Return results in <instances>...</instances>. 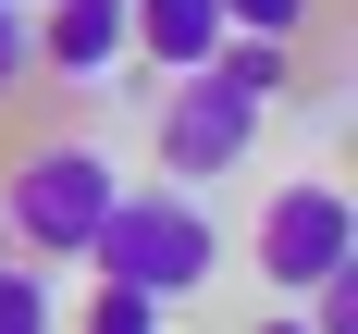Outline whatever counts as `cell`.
<instances>
[{
	"label": "cell",
	"instance_id": "6da1fadb",
	"mask_svg": "<svg viewBox=\"0 0 358 334\" xmlns=\"http://www.w3.org/2000/svg\"><path fill=\"white\" fill-rule=\"evenodd\" d=\"M87 272H124V285H148L173 309L222 272V223L198 211V186H124L99 211V235H87Z\"/></svg>",
	"mask_w": 358,
	"mask_h": 334
},
{
	"label": "cell",
	"instance_id": "7a4b0ae2",
	"mask_svg": "<svg viewBox=\"0 0 358 334\" xmlns=\"http://www.w3.org/2000/svg\"><path fill=\"white\" fill-rule=\"evenodd\" d=\"M124 198V161L87 137H50L13 161V186H0V235L25 260H87V235H99V211Z\"/></svg>",
	"mask_w": 358,
	"mask_h": 334
},
{
	"label": "cell",
	"instance_id": "3957f363",
	"mask_svg": "<svg viewBox=\"0 0 358 334\" xmlns=\"http://www.w3.org/2000/svg\"><path fill=\"white\" fill-rule=\"evenodd\" d=\"M248 148H259V99H248L222 62H185L173 87H161V174H173V186L235 174Z\"/></svg>",
	"mask_w": 358,
	"mask_h": 334
},
{
	"label": "cell",
	"instance_id": "277c9868",
	"mask_svg": "<svg viewBox=\"0 0 358 334\" xmlns=\"http://www.w3.org/2000/svg\"><path fill=\"white\" fill-rule=\"evenodd\" d=\"M334 260H358V198H346V186H322V174L272 186V211H259V285L309 297Z\"/></svg>",
	"mask_w": 358,
	"mask_h": 334
},
{
	"label": "cell",
	"instance_id": "5b68a950",
	"mask_svg": "<svg viewBox=\"0 0 358 334\" xmlns=\"http://www.w3.org/2000/svg\"><path fill=\"white\" fill-rule=\"evenodd\" d=\"M111 62H124V0H37V74L99 87Z\"/></svg>",
	"mask_w": 358,
	"mask_h": 334
},
{
	"label": "cell",
	"instance_id": "8992f818",
	"mask_svg": "<svg viewBox=\"0 0 358 334\" xmlns=\"http://www.w3.org/2000/svg\"><path fill=\"white\" fill-rule=\"evenodd\" d=\"M124 50H148L161 74L210 62L222 50V0H124Z\"/></svg>",
	"mask_w": 358,
	"mask_h": 334
},
{
	"label": "cell",
	"instance_id": "52a82bcc",
	"mask_svg": "<svg viewBox=\"0 0 358 334\" xmlns=\"http://www.w3.org/2000/svg\"><path fill=\"white\" fill-rule=\"evenodd\" d=\"M210 62L235 74V87H248L259 111H272V99L296 87V37H248V25H222V50H210Z\"/></svg>",
	"mask_w": 358,
	"mask_h": 334
},
{
	"label": "cell",
	"instance_id": "ba28073f",
	"mask_svg": "<svg viewBox=\"0 0 358 334\" xmlns=\"http://www.w3.org/2000/svg\"><path fill=\"white\" fill-rule=\"evenodd\" d=\"M25 322H50V272L0 248V334H25Z\"/></svg>",
	"mask_w": 358,
	"mask_h": 334
},
{
	"label": "cell",
	"instance_id": "9c48e42d",
	"mask_svg": "<svg viewBox=\"0 0 358 334\" xmlns=\"http://www.w3.org/2000/svg\"><path fill=\"white\" fill-rule=\"evenodd\" d=\"M87 322H99V334H148V322H161V297H148V285H124V272H99Z\"/></svg>",
	"mask_w": 358,
	"mask_h": 334
},
{
	"label": "cell",
	"instance_id": "30bf717a",
	"mask_svg": "<svg viewBox=\"0 0 358 334\" xmlns=\"http://www.w3.org/2000/svg\"><path fill=\"white\" fill-rule=\"evenodd\" d=\"M309 13L322 0H222V25H248V37H309Z\"/></svg>",
	"mask_w": 358,
	"mask_h": 334
},
{
	"label": "cell",
	"instance_id": "8fae6325",
	"mask_svg": "<svg viewBox=\"0 0 358 334\" xmlns=\"http://www.w3.org/2000/svg\"><path fill=\"white\" fill-rule=\"evenodd\" d=\"M25 74H37V25H25V0H0V99H13Z\"/></svg>",
	"mask_w": 358,
	"mask_h": 334
},
{
	"label": "cell",
	"instance_id": "7c38bea8",
	"mask_svg": "<svg viewBox=\"0 0 358 334\" xmlns=\"http://www.w3.org/2000/svg\"><path fill=\"white\" fill-rule=\"evenodd\" d=\"M0 248H13V235H0Z\"/></svg>",
	"mask_w": 358,
	"mask_h": 334
}]
</instances>
